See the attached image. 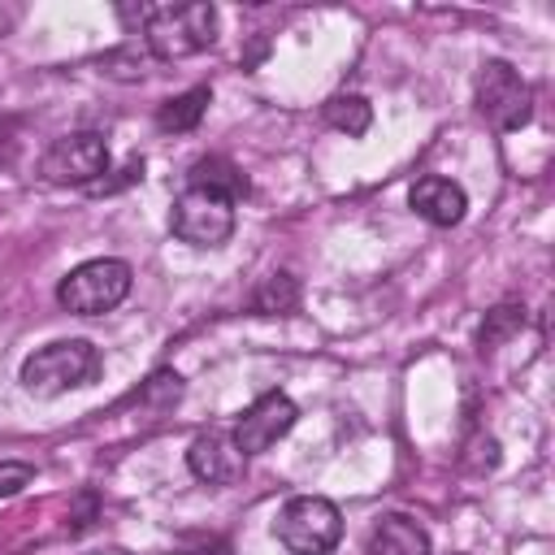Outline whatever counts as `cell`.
Returning a JSON list of instances; mask_svg holds the SVG:
<instances>
[{
  "label": "cell",
  "instance_id": "52a82bcc",
  "mask_svg": "<svg viewBox=\"0 0 555 555\" xmlns=\"http://www.w3.org/2000/svg\"><path fill=\"white\" fill-rule=\"evenodd\" d=\"M169 230H173L182 243H191V247H221V243L234 234V204H230L225 195L186 186V191L173 199Z\"/></svg>",
  "mask_w": 555,
  "mask_h": 555
},
{
  "label": "cell",
  "instance_id": "7c38bea8",
  "mask_svg": "<svg viewBox=\"0 0 555 555\" xmlns=\"http://www.w3.org/2000/svg\"><path fill=\"white\" fill-rule=\"evenodd\" d=\"M186 186H199V191L225 195L230 204L247 195V178H243V173H238V165H230L225 156H199V160L186 169Z\"/></svg>",
  "mask_w": 555,
  "mask_h": 555
},
{
  "label": "cell",
  "instance_id": "6da1fadb",
  "mask_svg": "<svg viewBox=\"0 0 555 555\" xmlns=\"http://www.w3.org/2000/svg\"><path fill=\"white\" fill-rule=\"evenodd\" d=\"M139 35L147 52L160 61L195 56L217 39V9L212 4H152Z\"/></svg>",
  "mask_w": 555,
  "mask_h": 555
},
{
  "label": "cell",
  "instance_id": "ac0fdd59",
  "mask_svg": "<svg viewBox=\"0 0 555 555\" xmlns=\"http://www.w3.org/2000/svg\"><path fill=\"white\" fill-rule=\"evenodd\" d=\"M13 152H17V139H13V130L0 121V165H9V160H13Z\"/></svg>",
  "mask_w": 555,
  "mask_h": 555
},
{
  "label": "cell",
  "instance_id": "8fae6325",
  "mask_svg": "<svg viewBox=\"0 0 555 555\" xmlns=\"http://www.w3.org/2000/svg\"><path fill=\"white\" fill-rule=\"evenodd\" d=\"M369 555H429V533L412 516H382L369 533Z\"/></svg>",
  "mask_w": 555,
  "mask_h": 555
},
{
  "label": "cell",
  "instance_id": "30bf717a",
  "mask_svg": "<svg viewBox=\"0 0 555 555\" xmlns=\"http://www.w3.org/2000/svg\"><path fill=\"white\" fill-rule=\"evenodd\" d=\"M408 204H412V212H416V217H425L429 225H442V230H447V225H460V221H464V208H468V199H464L460 182L438 178V173H429V178L412 182Z\"/></svg>",
  "mask_w": 555,
  "mask_h": 555
},
{
  "label": "cell",
  "instance_id": "9a60e30c",
  "mask_svg": "<svg viewBox=\"0 0 555 555\" xmlns=\"http://www.w3.org/2000/svg\"><path fill=\"white\" fill-rule=\"evenodd\" d=\"M256 312H264V317H286V312H295L299 308V282L291 278V273H269L264 282H260V291H256Z\"/></svg>",
  "mask_w": 555,
  "mask_h": 555
},
{
  "label": "cell",
  "instance_id": "277c9868",
  "mask_svg": "<svg viewBox=\"0 0 555 555\" xmlns=\"http://www.w3.org/2000/svg\"><path fill=\"white\" fill-rule=\"evenodd\" d=\"M130 264L126 260H113V256H100V260H87L78 269H69L56 286V304L65 312H78V317H100V312H113L126 295H130Z\"/></svg>",
  "mask_w": 555,
  "mask_h": 555
},
{
  "label": "cell",
  "instance_id": "5b68a950",
  "mask_svg": "<svg viewBox=\"0 0 555 555\" xmlns=\"http://www.w3.org/2000/svg\"><path fill=\"white\" fill-rule=\"evenodd\" d=\"M477 108L494 130H520L533 117V91L507 61H486L477 69Z\"/></svg>",
  "mask_w": 555,
  "mask_h": 555
},
{
  "label": "cell",
  "instance_id": "2e32d148",
  "mask_svg": "<svg viewBox=\"0 0 555 555\" xmlns=\"http://www.w3.org/2000/svg\"><path fill=\"white\" fill-rule=\"evenodd\" d=\"M520 325H525V308H520V304H499L494 312H486V321H481V330H477L481 351H486V347L507 343V338H512Z\"/></svg>",
  "mask_w": 555,
  "mask_h": 555
},
{
  "label": "cell",
  "instance_id": "3957f363",
  "mask_svg": "<svg viewBox=\"0 0 555 555\" xmlns=\"http://www.w3.org/2000/svg\"><path fill=\"white\" fill-rule=\"evenodd\" d=\"M273 533L291 555H330L343 538V516L325 494H295L278 507Z\"/></svg>",
  "mask_w": 555,
  "mask_h": 555
},
{
  "label": "cell",
  "instance_id": "5bb4252c",
  "mask_svg": "<svg viewBox=\"0 0 555 555\" xmlns=\"http://www.w3.org/2000/svg\"><path fill=\"white\" fill-rule=\"evenodd\" d=\"M325 121L334 130H343L347 139H360L369 130V121H373V108H369L364 95H330L325 100Z\"/></svg>",
  "mask_w": 555,
  "mask_h": 555
},
{
  "label": "cell",
  "instance_id": "7a4b0ae2",
  "mask_svg": "<svg viewBox=\"0 0 555 555\" xmlns=\"http://www.w3.org/2000/svg\"><path fill=\"white\" fill-rule=\"evenodd\" d=\"M95 377H100V351L87 338L48 343L35 356H26V364H22V386L30 395H39V399H52V395L91 386Z\"/></svg>",
  "mask_w": 555,
  "mask_h": 555
},
{
  "label": "cell",
  "instance_id": "e0dca14e",
  "mask_svg": "<svg viewBox=\"0 0 555 555\" xmlns=\"http://www.w3.org/2000/svg\"><path fill=\"white\" fill-rule=\"evenodd\" d=\"M30 481H35V464H26V460H0V499H13Z\"/></svg>",
  "mask_w": 555,
  "mask_h": 555
},
{
  "label": "cell",
  "instance_id": "9c48e42d",
  "mask_svg": "<svg viewBox=\"0 0 555 555\" xmlns=\"http://www.w3.org/2000/svg\"><path fill=\"white\" fill-rule=\"evenodd\" d=\"M243 451L234 447V434H221V429H208L199 434L191 447H186V468L208 481V486H230L243 477Z\"/></svg>",
  "mask_w": 555,
  "mask_h": 555
},
{
  "label": "cell",
  "instance_id": "d6986e66",
  "mask_svg": "<svg viewBox=\"0 0 555 555\" xmlns=\"http://www.w3.org/2000/svg\"><path fill=\"white\" fill-rule=\"evenodd\" d=\"M195 555H230V551H225V546H221V542H212V551H208V546H204V551H195Z\"/></svg>",
  "mask_w": 555,
  "mask_h": 555
},
{
  "label": "cell",
  "instance_id": "ba28073f",
  "mask_svg": "<svg viewBox=\"0 0 555 555\" xmlns=\"http://www.w3.org/2000/svg\"><path fill=\"white\" fill-rule=\"evenodd\" d=\"M295 416H299V408H295L282 390L260 395V399L238 416V425H234V447H238L243 455H260V451H269L282 434H291Z\"/></svg>",
  "mask_w": 555,
  "mask_h": 555
},
{
  "label": "cell",
  "instance_id": "4fadbf2b",
  "mask_svg": "<svg viewBox=\"0 0 555 555\" xmlns=\"http://www.w3.org/2000/svg\"><path fill=\"white\" fill-rule=\"evenodd\" d=\"M208 104H212V91H208V87H191V91H182V95H173V100H165V104L156 108V126H160L165 134L195 130V126L204 121Z\"/></svg>",
  "mask_w": 555,
  "mask_h": 555
},
{
  "label": "cell",
  "instance_id": "8992f818",
  "mask_svg": "<svg viewBox=\"0 0 555 555\" xmlns=\"http://www.w3.org/2000/svg\"><path fill=\"white\" fill-rule=\"evenodd\" d=\"M39 173L52 186H95L100 173H108V143H104V134L78 130V134L52 139V147L39 160Z\"/></svg>",
  "mask_w": 555,
  "mask_h": 555
}]
</instances>
